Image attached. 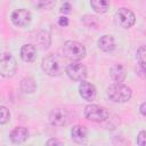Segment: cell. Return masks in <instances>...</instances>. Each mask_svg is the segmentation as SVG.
<instances>
[{"instance_id": "8fae6325", "label": "cell", "mask_w": 146, "mask_h": 146, "mask_svg": "<svg viewBox=\"0 0 146 146\" xmlns=\"http://www.w3.org/2000/svg\"><path fill=\"white\" fill-rule=\"evenodd\" d=\"M72 139L78 144H83L87 141V129L83 125H74L71 130Z\"/></svg>"}, {"instance_id": "ba28073f", "label": "cell", "mask_w": 146, "mask_h": 146, "mask_svg": "<svg viewBox=\"0 0 146 146\" xmlns=\"http://www.w3.org/2000/svg\"><path fill=\"white\" fill-rule=\"evenodd\" d=\"M70 116L68 113L63 108H56L49 115V121L55 127H63L68 123Z\"/></svg>"}, {"instance_id": "9c48e42d", "label": "cell", "mask_w": 146, "mask_h": 146, "mask_svg": "<svg viewBox=\"0 0 146 146\" xmlns=\"http://www.w3.org/2000/svg\"><path fill=\"white\" fill-rule=\"evenodd\" d=\"M11 22L16 26H25L31 22V14L26 9H17L11 14Z\"/></svg>"}, {"instance_id": "ffe728a7", "label": "cell", "mask_w": 146, "mask_h": 146, "mask_svg": "<svg viewBox=\"0 0 146 146\" xmlns=\"http://www.w3.org/2000/svg\"><path fill=\"white\" fill-rule=\"evenodd\" d=\"M36 6L40 9H51L55 6V0H38Z\"/></svg>"}, {"instance_id": "cb8c5ba5", "label": "cell", "mask_w": 146, "mask_h": 146, "mask_svg": "<svg viewBox=\"0 0 146 146\" xmlns=\"http://www.w3.org/2000/svg\"><path fill=\"white\" fill-rule=\"evenodd\" d=\"M58 24H59L60 26H67V24H68V18L65 17V16L59 17V18H58Z\"/></svg>"}, {"instance_id": "5b68a950", "label": "cell", "mask_w": 146, "mask_h": 146, "mask_svg": "<svg viewBox=\"0 0 146 146\" xmlns=\"http://www.w3.org/2000/svg\"><path fill=\"white\" fill-rule=\"evenodd\" d=\"M16 71V60L9 52L0 54V75L8 78Z\"/></svg>"}, {"instance_id": "2e32d148", "label": "cell", "mask_w": 146, "mask_h": 146, "mask_svg": "<svg viewBox=\"0 0 146 146\" xmlns=\"http://www.w3.org/2000/svg\"><path fill=\"white\" fill-rule=\"evenodd\" d=\"M90 5L96 13H105L110 7V0H90Z\"/></svg>"}, {"instance_id": "e0dca14e", "label": "cell", "mask_w": 146, "mask_h": 146, "mask_svg": "<svg viewBox=\"0 0 146 146\" xmlns=\"http://www.w3.org/2000/svg\"><path fill=\"white\" fill-rule=\"evenodd\" d=\"M21 89L24 92L31 94L36 89V84H35V82H34V80L32 78H25L21 82Z\"/></svg>"}, {"instance_id": "603a6c76", "label": "cell", "mask_w": 146, "mask_h": 146, "mask_svg": "<svg viewBox=\"0 0 146 146\" xmlns=\"http://www.w3.org/2000/svg\"><path fill=\"white\" fill-rule=\"evenodd\" d=\"M60 11H62V13H64V14H67V13H70V11H71V5H70L68 2H65V3L62 6V8H60Z\"/></svg>"}, {"instance_id": "9a60e30c", "label": "cell", "mask_w": 146, "mask_h": 146, "mask_svg": "<svg viewBox=\"0 0 146 146\" xmlns=\"http://www.w3.org/2000/svg\"><path fill=\"white\" fill-rule=\"evenodd\" d=\"M110 75L112 78V80H114L115 82H122L125 79V70L122 65L120 64H115L111 67L110 70Z\"/></svg>"}, {"instance_id": "3957f363", "label": "cell", "mask_w": 146, "mask_h": 146, "mask_svg": "<svg viewBox=\"0 0 146 146\" xmlns=\"http://www.w3.org/2000/svg\"><path fill=\"white\" fill-rule=\"evenodd\" d=\"M63 52H64V56L67 59H70L72 62H75V60L82 59L86 56V48L82 43H80L78 41L70 40V41H66L64 43Z\"/></svg>"}, {"instance_id": "6da1fadb", "label": "cell", "mask_w": 146, "mask_h": 146, "mask_svg": "<svg viewBox=\"0 0 146 146\" xmlns=\"http://www.w3.org/2000/svg\"><path fill=\"white\" fill-rule=\"evenodd\" d=\"M42 68L48 75H59L65 70V60L59 55H48L42 60Z\"/></svg>"}, {"instance_id": "7402d4cb", "label": "cell", "mask_w": 146, "mask_h": 146, "mask_svg": "<svg viewBox=\"0 0 146 146\" xmlns=\"http://www.w3.org/2000/svg\"><path fill=\"white\" fill-rule=\"evenodd\" d=\"M146 132L145 131H140L139 132V135H138V137H137V144L139 145V146H145V139H146Z\"/></svg>"}, {"instance_id": "5bb4252c", "label": "cell", "mask_w": 146, "mask_h": 146, "mask_svg": "<svg viewBox=\"0 0 146 146\" xmlns=\"http://www.w3.org/2000/svg\"><path fill=\"white\" fill-rule=\"evenodd\" d=\"M98 47L103 51L110 52V51L114 50V48H115V41H114L113 36H111V35H103L98 40Z\"/></svg>"}, {"instance_id": "4fadbf2b", "label": "cell", "mask_w": 146, "mask_h": 146, "mask_svg": "<svg viewBox=\"0 0 146 146\" xmlns=\"http://www.w3.org/2000/svg\"><path fill=\"white\" fill-rule=\"evenodd\" d=\"M21 57L24 62L31 63L36 58V49L32 44H24L21 48Z\"/></svg>"}, {"instance_id": "484cf974", "label": "cell", "mask_w": 146, "mask_h": 146, "mask_svg": "<svg viewBox=\"0 0 146 146\" xmlns=\"http://www.w3.org/2000/svg\"><path fill=\"white\" fill-rule=\"evenodd\" d=\"M145 107H146V103L144 102V103H141V105H140V113H141V115H146Z\"/></svg>"}, {"instance_id": "d4e9b609", "label": "cell", "mask_w": 146, "mask_h": 146, "mask_svg": "<svg viewBox=\"0 0 146 146\" xmlns=\"http://www.w3.org/2000/svg\"><path fill=\"white\" fill-rule=\"evenodd\" d=\"M47 144H48V145H63L62 141H58V140H56V139H50V140L47 141Z\"/></svg>"}, {"instance_id": "44dd1931", "label": "cell", "mask_w": 146, "mask_h": 146, "mask_svg": "<svg viewBox=\"0 0 146 146\" xmlns=\"http://www.w3.org/2000/svg\"><path fill=\"white\" fill-rule=\"evenodd\" d=\"M83 22H84V24H86L87 26H89V27H95V26H97V19H96V17H94V16H84V17H83Z\"/></svg>"}, {"instance_id": "ac0fdd59", "label": "cell", "mask_w": 146, "mask_h": 146, "mask_svg": "<svg viewBox=\"0 0 146 146\" xmlns=\"http://www.w3.org/2000/svg\"><path fill=\"white\" fill-rule=\"evenodd\" d=\"M10 120V112L7 107L0 106V124H5Z\"/></svg>"}, {"instance_id": "277c9868", "label": "cell", "mask_w": 146, "mask_h": 146, "mask_svg": "<svg viewBox=\"0 0 146 146\" xmlns=\"http://www.w3.org/2000/svg\"><path fill=\"white\" fill-rule=\"evenodd\" d=\"M84 116L92 122H103L108 117V111L105 107H102L96 104H91L86 106Z\"/></svg>"}, {"instance_id": "7c38bea8", "label": "cell", "mask_w": 146, "mask_h": 146, "mask_svg": "<svg viewBox=\"0 0 146 146\" xmlns=\"http://www.w3.org/2000/svg\"><path fill=\"white\" fill-rule=\"evenodd\" d=\"M27 136H29L27 129H26V128H23V127H17V128H15V129L10 132V135H9L10 140H11L13 143H15V144H21V143L25 141L26 138H27Z\"/></svg>"}, {"instance_id": "7a4b0ae2", "label": "cell", "mask_w": 146, "mask_h": 146, "mask_svg": "<svg viewBox=\"0 0 146 146\" xmlns=\"http://www.w3.org/2000/svg\"><path fill=\"white\" fill-rule=\"evenodd\" d=\"M131 89L121 83V82H116L114 84H111L107 88V96L110 97L111 100L115 102V103H124L128 102L131 98Z\"/></svg>"}, {"instance_id": "52a82bcc", "label": "cell", "mask_w": 146, "mask_h": 146, "mask_svg": "<svg viewBox=\"0 0 146 146\" xmlns=\"http://www.w3.org/2000/svg\"><path fill=\"white\" fill-rule=\"evenodd\" d=\"M67 75L74 81H83L87 76V67L81 63H71L66 66Z\"/></svg>"}, {"instance_id": "d6986e66", "label": "cell", "mask_w": 146, "mask_h": 146, "mask_svg": "<svg viewBox=\"0 0 146 146\" xmlns=\"http://www.w3.org/2000/svg\"><path fill=\"white\" fill-rule=\"evenodd\" d=\"M145 55H146V50L145 47L141 46L138 50H137V60L139 63V66L145 68Z\"/></svg>"}, {"instance_id": "30bf717a", "label": "cell", "mask_w": 146, "mask_h": 146, "mask_svg": "<svg viewBox=\"0 0 146 146\" xmlns=\"http://www.w3.org/2000/svg\"><path fill=\"white\" fill-rule=\"evenodd\" d=\"M79 92L81 95L82 98H84L86 100H92L96 97V88L94 84L82 81L79 86Z\"/></svg>"}, {"instance_id": "8992f818", "label": "cell", "mask_w": 146, "mask_h": 146, "mask_svg": "<svg viewBox=\"0 0 146 146\" xmlns=\"http://www.w3.org/2000/svg\"><path fill=\"white\" fill-rule=\"evenodd\" d=\"M115 22H116V24L120 27L129 29V27H131L135 24L136 16H135V14L130 9H128V8H121L115 14Z\"/></svg>"}]
</instances>
